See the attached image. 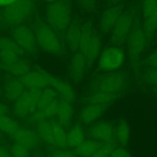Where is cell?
Instances as JSON below:
<instances>
[{"label": "cell", "instance_id": "obj_1", "mask_svg": "<svg viewBox=\"0 0 157 157\" xmlns=\"http://www.w3.org/2000/svg\"><path fill=\"white\" fill-rule=\"evenodd\" d=\"M101 40L99 35L91 21L82 23L78 52L85 57L88 69L98 59L101 52Z\"/></svg>", "mask_w": 157, "mask_h": 157}, {"label": "cell", "instance_id": "obj_2", "mask_svg": "<svg viewBox=\"0 0 157 157\" xmlns=\"http://www.w3.org/2000/svg\"><path fill=\"white\" fill-rule=\"evenodd\" d=\"M128 75L124 71L102 72L90 82V91H99L112 94H121L126 88Z\"/></svg>", "mask_w": 157, "mask_h": 157}, {"label": "cell", "instance_id": "obj_3", "mask_svg": "<svg viewBox=\"0 0 157 157\" xmlns=\"http://www.w3.org/2000/svg\"><path fill=\"white\" fill-rule=\"evenodd\" d=\"M34 9L32 0H15L0 10V26L9 28L20 25L31 15Z\"/></svg>", "mask_w": 157, "mask_h": 157}, {"label": "cell", "instance_id": "obj_4", "mask_svg": "<svg viewBox=\"0 0 157 157\" xmlns=\"http://www.w3.org/2000/svg\"><path fill=\"white\" fill-rule=\"evenodd\" d=\"M70 0H56L47 8L46 18L48 25L58 34L65 33L72 19Z\"/></svg>", "mask_w": 157, "mask_h": 157}, {"label": "cell", "instance_id": "obj_5", "mask_svg": "<svg viewBox=\"0 0 157 157\" xmlns=\"http://www.w3.org/2000/svg\"><path fill=\"white\" fill-rule=\"evenodd\" d=\"M147 44L142 25L137 18L127 39V54L133 72L137 74L140 65V56Z\"/></svg>", "mask_w": 157, "mask_h": 157}, {"label": "cell", "instance_id": "obj_6", "mask_svg": "<svg viewBox=\"0 0 157 157\" xmlns=\"http://www.w3.org/2000/svg\"><path fill=\"white\" fill-rule=\"evenodd\" d=\"M34 32L37 44L43 50L56 56L63 54V47L58 34L48 24L38 22Z\"/></svg>", "mask_w": 157, "mask_h": 157}, {"label": "cell", "instance_id": "obj_7", "mask_svg": "<svg viewBox=\"0 0 157 157\" xmlns=\"http://www.w3.org/2000/svg\"><path fill=\"white\" fill-rule=\"evenodd\" d=\"M137 14L136 8H131L122 13L110 31L109 43L111 45L120 47L127 40L137 19Z\"/></svg>", "mask_w": 157, "mask_h": 157}, {"label": "cell", "instance_id": "obj_8", "mask_svg": "<svg viewBox=\"0 0 157 157\" xmlns=\"http://www.w3.org/2000/svg\"><path fill=\"white\" fill-rule=\"evenodd\" d=\"M126 58L124 51L120 46L110 45L104 48L98 58V69L102 72L119 70Z\"/></svg>", "mask_w": 157, "mask_h": 157}, {"label": "cell", "instance_id": "obj_9", "mask_svg": "<svg viewBox=\"0 0 157 157\" xmlns=\"http://www.w3.org/2000/svg\"><path fill=\"white\" fill-rule=\"evenodd\" d=\"M42 93L40 88H30L15 101L14 111L19 117H23L29 113H33L37 108L38 102Z\"/></svg>", "mask_w": 157, "mask_h": 157}, {"label": "cell", "instance_id": "obj_10", "mask_svg": "<svg viewBox=\"0 0 157 157\" xmlns=\"http://www.w3.org/2000/svg\"><path fill=\"white\" fill-rule=\"evenodd\" d=\"M12 35L15 42L25 52L35 56L37 53V42L34 32L29 27L20 25L14 27Z\"/></svg>", "mask_w": 157, "mask_h": 157}, {"label": "cell", "instance_id": "obj_11", "mask_svg": "<svg viewBox=\"0 0 157 157\" xmlns=\"http://www.w3.org/2000/svg\"><path fill=\"white\" fill-rule=\"evenodd\" d=\"M124 12L121 4H115L105 9L99 19V29L102 33L106 34L110 33L120 15Z\"/></svg>", "mask_w": 157, "mask_h": 157}, {"label": "cell", "instance_id": "obj_12", "mask_svg": "<svg viewBox=\"0 0 157 157\" xmlns=\"http://www.w3.org/2000/svg\"><path fill=\"white\" fill-rule=\"evenodd\" d=\"M89 133L92 139L105 143L113 140L115 128L110 122L101 121L94 124Z\"/></svg>", "mask_w": 157, "mask_h": 157}, {"label": "cell", "instance_id": "obj_13", "mask_svg": "<svg viewBox=\"0 0 157 157\" xmlns=\"http://www.w3.org/2000/svg\"><path fill=\"white\" fill-rule=\"evenodd\" d=\"M82 23L78 17L72 19L64 33L66 42L69 48L74 53L78 51Z\"/></svg>", "mask_w": 157, "mask_h": 157}, {"label": "cell", "instance_id": "obj_14", "mask_svg": "<svg viewBox=\"0 0 157 157\" xmlns=\"http://www.w3.org/2000/svg\"><path fill=\"white\" fill-rule=\"evenodd\" d=\"M50 74L38 69L35 71H29L25 75L20 77L25 87L30 88H42L49 85Z\"/></svg>", "mask_w": 157, "mask_h": 157}, {"label": "cell", "instance_id": "obj_15", "mask_svg": "<svg viewBox=\"0 0 157 157\" xmlns=\"http://www.w3.org/2000/svg\"><path fill=\"white\" fill-rule=\"evenodd\" d=\"M87 70L85 57L80 52H75L69 66V74L71 78L75 83L80 82L84 78Z\"/></svg>", "mask_w": 157, "mask_h": 157}, {"label": "cell", "instance_id": "obj_16", "mask_svg": "<svg viewBox=\"0 0 157 157\" xmlns=\"http://www.w3.org/2000/svg\"><path fill=\"white\" fill-rule=\"evenodd\" d=\"M106 107L97 104H86L80 111L79 118L85 124H90L96 121L104 113Z\"/></svg>", "mask_w": 157, "mask_h": 157}, {"label": "cell", "instance_id": "obj_17", "mask_svg": "<svg viewBox=\"0 0 157 157\" xmlns=\"http://www.w3.org/2000/svg\"><path fill=\"white\" fill-rule=\"evenodd\" d=\"M120 96V94H112L99 91H90L85 98L87 104H97L107 107L113 104Z\"/></svg>", "mask_w": 157, "mask_h": 157}, {"label": "cell", "instance_id": "obj_18", "mask_svg": "<svg viewBox=\"0 0 157 157\" xmlns=\"http://www.w3.org/2000/svg\"><path fill=\"white\" fill-rule=\"evenodd\" d=\"M49 85L60 94L63 99L72 102L75 98V93L72 86L67 82L55 77L50 74Z\"/></svg>", "mask_w": 157, "mask_h": 157}, {"label": "cell", "instance_id": "obj_19", "mask_svg": "<svg viewBox=\"0 0 157 157\" xmlns=\"http://www.w3.org/2000/svg\"><path fill=\"white\" fill-rule=\"evenodd\" d=\"M11 136L17 144L28 148L34 147L38 142L36 134L33 131L26 128H18Z\"/></svg>", "mask_w": 157, "mask_h": 157}, {"label": "cell", "instance_id": "obj_20", "mask_svg": "<svg viewBox=\"0 0 157 157\" xmlns=\"http://www.w3.org/2000/svg\"><path fill=\"white\" fill-rule=\"evenodd\" d=\"M25 85L20 78L10 77L4 85L6 97L11 101H16L25 91Z\"/></svg>", "mask_w": 157, "mask_h": 157}, {"label": "cell", "instance_id": "obj_21", "mask_svg": "<svg viewBox=\"0 0 157 157\" xmlns=\"http://www.w3.org/2000/svg\"><path fill=\"white\" fill-rule=\"evenodd\" d=\"M74 113L73 106L71 102L62 99L58 101L56 115L59 123L63 127L67 126L72 118Z\"/></svg>", "mask_w": 157, "mask_h": 157}, {"label": "cell", "instance_id": "obj_22", "mask_svg": "<svg viewBox=\"0 0 157 157\" xmlns=\"http://www.w3.org/2000/svg\"><path fill=\"white\" fill-rule=\"evenodd\" d=\"M0 69L6 71L15 77H21L29 72L31 67L27 61L20 59L17 61L10 64H4L0 63Z\"/></svg>", "mask_w": 157, "mask_h": 157}, {"label": "cell", "instance_id": "obj_23", "mask_svg": "<svg viewBox=\"0 0 157 157\" xmlns=\"http://www.w3.org/2000/svg\"><path fill=\"white\" fill-rule=\"evenodd\" d=\"M58 106V101L55 99L44 109L35 111L32 114L31 120L33 121L39 123L42 121H45V119L53 117V116L56 115Z\"/></svg>", "mask_w": 157, "mask_h": 157}, {"label": "cell", "instance_id": "obj_24", "mask_svg": "<svg viewBox=\"0 0 157 157\" xmlns=\"http://www.w3.org/2000/svg\"><path fill=\"white\" fill-rule=\"evenodd\" d=\"M85 140V133L83 128L76 124L73 126L67 134V146L71 148H77Z\"/></svg>", "mask_w": 157, "mask_h": 157}, {"label": "cell", "instance_id": "obj_25", "mask_svg": "<svg viewBox=\"0 0 157 157\" xmlns=\"http://www.w3.org/2000/svg\"><path fill=\"white\" fill-rule=\"evenodd\" d=\"M142 28L148 44L157 32V7L151 14L144 18Z\"/></svg>", "mask_w": 157, "mask_h": 157}, {"label": "cell", "instance_id": "obj_26", "mask_svg": "<svg viewBox=\"0 0 157 157\" xmlns=\"http://www.w3.org/2000/svg\"><path fill=\"white\" fill-rule=\"evenodd\" d=\"M101 144L94 139L85 140L75 148L76 154L81 157H91L100 148Z\"/></svg>", "mask_w": 157, "mask_h": 157}, {"label": "cell", "instance_id": "obj_27", "mask_svg": "<svg viewBox=\"0 0 157 157\" xmlns=\"http://www.w3.org/2000/svg\"><path fill=\"white\" fill-rule=\"evenodd\" d=\"M117 141L123 147L126 146L130 139V128L125 120H120L115 128V134Z\"/></svg>", "mask_w": 157, "mask_h": 157}, {"label": "cell", "instance_id": "obj_28", "mask_svg": "<svg viewBox=\"0 0 157 157\" xmlns=\"http://www.w3.org/2000/svg\"><path fill=\"white\" fill-rule=\"evenodd\" d=\"M55 146L64 148L67 146V134L63 126L57 122H51Z\"/></svg>", "mask_w": 157, "mask_h": 157}, {"label": "cell", "instance_id": "obj_29", "mask_svg": "<svg viewBox=\"0 0 157 157\" xmlns=\"http://www.w3.org/2000/svg\"><path fill=\"white\" fill-rule=\"evenodd\" d=\"M37 129L40 137L45 142L52 145H55L51 122L45 120L39 122Z\"/></svg>", "mask_w": 157, "mask_h": 157}, {"label": "cell", "instance_id": "obj_30", "mask_svg": "<svg viewBox=\"0 0 157 157\" xmlns=\"http://www.w3.org/2000/svg\"><path fill=\"white\" fill-rule=\"evenodd\" d=\"M0 51L13 52L20 56L23 55L25 53L13 39L6 37H0Z\"/></svg>", "mask_w": 157, "mask_h": 157}, {"label": "cell", "instance_id": "obj_31", "mask_svg": "<svg viewBox=\"0 0 157 157\" xmlns=\"http://www.w3.org/2000/svg\"><path fill=\"white\" fill-rule=\"evenodd\" d=\"M58 93L53 88H47L44 89V90L42 91L37 104V109H44L52 102L56 99Z\"/></svg>", "mask_w": 157, "mask_h": 157}, {"label": "cell", "instance_id": "obj_32", "mask_svg": "<svg viewBox=\"0 0 157 157\" xmlns=\"http://www.w3.org/2000/svg\"><path fill=\"white\" fill-rule=\"evenodd\" d=\"M17 123L6 115L0 116V131L12 135L18 129Z\"/></svg>", "mask_w": 157, "mask_h": 157}, {"label": "cell", "instance_id": "obj_33", "mask_svg": "<svg viewBox=\"0 0 157 157\" xmlns=\"http://www.w3.org/2000/svg\"><path fill=\"white\" fill-rule=\"evenodd\" d=\"M142 80L149 85L157 87V68H148L142 75Z\"/></svg>", "mask_w": 157, "mask_h": 157}, {"label": "cell", "instance_id": "obj_34", "mask_svg": "<svg viewBox=\"0 0 157 157\" xmlns=\"http://www.w3.org/2000/svg\"><path fill=\"white\" fill-rule=\"evenodd\" d=\"M115 147L113 140L104 143L91 157H109Z\"/></svg>", "mask_w": 157, "mask_h": 157}, {"label": "cell", "instance_id": "obj_35", "mask_svg": "<svg viewBox=\"0 0 157 157\" xmlns=\"http://www.w3.org/2000/svg\"><path fill=\"white\" fill-rule=\"evenodd\" d=\"M17 54L7 51H0V63L4 64H10L20 59Z\"/></svg>", "mask_w": 157, "mask_h": 157}, {"label": "cell", "instance_id": "obj_36", "mask_svg": "<svg viewBox=\"0 0 157 157\" xmlns=\"http://www.w3.org/2000/svg\"><path fill=\"white\" fill-rule=\"evenodd\" d=\"M157 7V0H142V11L144 18L151 14Z\"/></svg>", "mask_w": 157, "mask_h": 157}, {"label": "cell", "instance_id": "obj_37", "mask_svg": "<svg viewBox=\"0 0 157 157\" xmlns=\"http://www.w3.org/2000/svg\"><path fill=\"white\" fill-rule=\"evenodd\" d=\"M10 153L13 157H28L29 155V148L16 143L12 146Z\"/></svg>", "mask_w": 157, "mask_h": 157}, {"label": "cell", "instance_id": "obj_38", "mask_svg": "<svg viewBox=\"0 0 157 157\" xmlns=\"http://www.w3.org/2000/svg\"><path fill=\"white\" fill-rule=\"evenodd\" d=\"M78 4L83 10L91 12L95 9L96 6V0H76Z\"/></svg>", "mask_w": 157, "mask_h": 157}, {"label": "cell", "instance_id": "obj_39", "mask_svg": "<svg viewBox=\"0 0 157 157\" xmlns=\"http://www.w3.org/2000/svg\"><path fill=\"white\" fill-rule=\"evenodd\" d=\"M145 63L148 68H157V48L148 54L146 58Z\"/></svg>", "mask_w": 157, "mask_h": 157}, {"label": "cell", "instance_id": "obj_40", "mask_svg": "<svg viewBox=\"0 0 157 157\" xmlns=\"http://www.w3.org/2000/svg\"><path fill=\"white\" fill-rule=\"evenodd\" d=\"M110 157H132L130 151L123 147H115Z\"/></svg>", "mask_w": 157, "mask_h": 157}, {"label": "cell", "instance_id": "obj_41", "mask_svg": "<svg viewBox=\"0 0 157 157\" xmlns=\"http://www.w3.org/2000/svg\"><path fill=\"white\" fill-rule=\"evenodd\" d=\"M53 157H76L75 155L67 151L64 150H56L53 153Z\"/></svg>", "mask_w": 157, "mask_h": 157}, {"label": "cell", "instance_id": "obj_42", "mask_svg": "<svg viewBox=\"0 0 157 157\" xmlns=\"http://www.w3.org/2000/svg\"><path fill=\"white\" fill-rule=\"evenodd\" d=\"M0 157H10L9 153L6 149L0 146Z\"/></svg>", "mask_w": 157, "mask_h": 157}, {"label": "cell", "instance_id": "obj_43", "mask_svg": "<svg viewBox=\"0 0 157 157\" xmlns=\"http://www.w3.org/2000/svg\"><path fill=\"white\" fill-rule=\"evenodd\" d=\"M7 112V107L3 104H0V116L4 115Z\"/></svg>", "mask_w": 157, "mask_h": 157}, {"label": "cell", "instance_id": "obj_44", "mask_svg": "<svg viewBox=\"0 0 157 157\" xmlns=\"http://www.w3.org/2000/svg\"><path fill=\"white\" fill-rule=\"evenodd\" d=\"M15 0H0V7H4L7 6L12 2H14Z\"/></svg>", "mask_w": 157, "mask_h": 157}, {"label": "cell", "instance_id": "obj_45", "mask_svg": "<svg viewBox=\"0 0 157 157\" xmlns=\"http://www.w3.org/2000/svg\"><path fill=\"white\" fill-rule=\"evenodd\" d=\"M109 3L113 4H118V3L123 1V0H106Z\"/></svg>", "mask_w": 157, "mask_h": 157}, {"label": "cell", "instance_id": "obj_46", "mask_svg": "<svg viewBox=\"0 0 157 157\" xmlns=\"http://www.w3.org/2000/svg\"><path fill=\"white\" fill-rule=\"evenodd\" d=\"M153 91L154 93L155 94V95L157 96V87H154L153 89Z\"/></svg>", "mask_w": 157, "mask_h": 157}, {"label": "cell", "instance_id": "obj_47", "mask_svg": "<svg viewBox=\"0 0 157 157\" xmlns=\"http://www.w3.org/2000/svg\"><path fill=\"white\" fill-rule=\"evenodd\" d=\"M46 2H48V3H52V2H53L54 1H55L56 0H45Z\"/></svg>", "mask_w": 157, "mask_h": 157}, {"label": "cell", "instance_id": "obj_48", "mask_svg": "<svg viewBox=\"0 0 157 157\" xmlns=\"http://www.w3.org/2000/svg\"><path fill=\"white\" fill-rule=\"evenodd\" d=\"M156 40H157V36H156Z\"/></svg>", "mask_w": 157, "mask_h": 157}, {"label": "cell", "instance_id": "obj_49", "mask_svg": "<svg viewBox=\"0 0 157 157\" xmlns=\"http://www.w3.org/2000/svg\"><path fill=\"white\" fill-rule=\"evenodd\" d=\"M0 94H1V91H0Z\"/></svg>", "mask_w": 157, "mask_h": 157}]
</instances>
